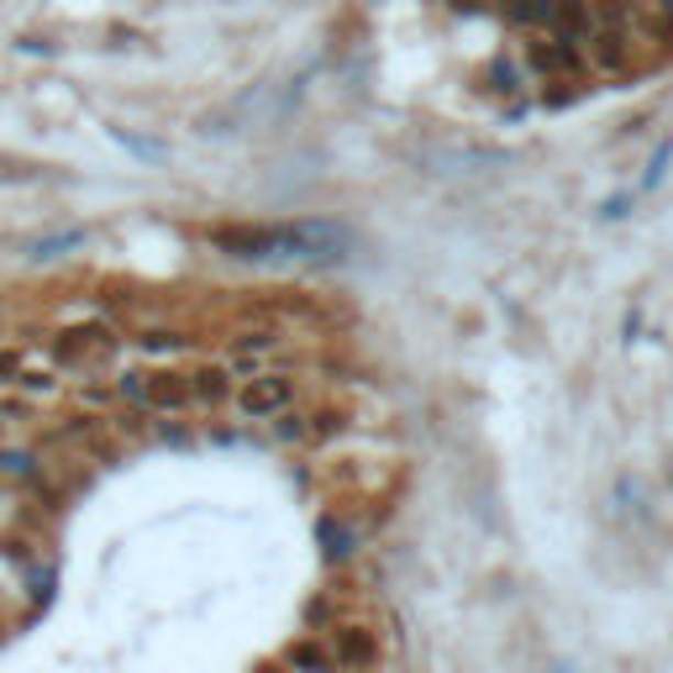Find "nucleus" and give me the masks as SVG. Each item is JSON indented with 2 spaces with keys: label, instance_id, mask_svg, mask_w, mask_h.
Returning a JSON list of instances; mask_svg holds the SVG:
<instances>
[{
  "label": "nucleus",
  "instance_id": "1",
  "mask_svg": "<svg viewBox=\"0 0 673 673\" xmlns=\"http://www.w3.org/2000/svg\"><path fill=\"white\" fill-rule=\"evenodd\" d=\"M121 400H132L137 410H158V416H174V410L190 406V379L174 374V368H132L117 379Z\"/></svg>",
  "mask_w": 673,
  "mask_h": 673
},
{
  "label": "nucleus",
  "instance_id": "13",
  "mask_svg": "<svg viewBox=\"0 0 673 673\" xmlns=\"http://www.w3.org/2000/svg\"><path fill=\"white\" fill-rule=\"evenodd\" d=\"M321 537H327V558H347V531L336 527L332 516L321 521Z\"/></svg>",
  "mask_w": 673,
  "mask_h": 673
},
{
  "label": "nucleus",
  "instance_id": "8",
  "mask_svg": "<svg viewBox=\"0 0 673 673\" xmlns=\"http://www.w3.org/2000/svg\"><path fill=\"white\" fill-rule=\"evenodd\" d=\"M285 669L289 673H332V648L327 642H316V637H306V642H295V648L285 652Z\"/></svg>",
  "mask_w": 673,
  "mask_h": 673
},
{
  "label": "nucleus",
  "instance_id": "7",
  "mask_svg": "<svg viewBox=\"0 0 673 673\" xmlns=\"http://www.w3.org/2000/svg\"><path fill=\"white\" fill-rule=\"evenodd\" d=\"M190 400H200V406H221V400H232V368H227V363H206V368H195L190 374Z\"/></svg>",
  "mask_w": 673,
  "mask_h": 673
},
{
  "label": "nucleus",
  "instance_id": "11",
  "mask_svg": "<svg viewBox=\"0 0 673 673\" xmlns=\"http://www.w3.org/2000/svg\"><path fill=\"white\" fill-rule=\"evenodd\" d=\"M137 347H143V353H185L190 336L168 332V327H143V332H137Z\"/></svg>",
  "mask_w": 673,
  "mask_h": 673
},
{
  "label": "nucleus",
  "instance_id": "12",
  "mask_svg": "<svg viewBox=\"0 0 673 673\" xmlns=\"http://www.w3.org/2000/svg\"><path fill=\"white\" fill-rule=\"evenodd\" d=\"M16 389H22V395H37V400H48L53 389H58V379H53V374H16Z\"/></svg>",
  "mask_w": 673,
  "mask_h": 673
},
{
  "label": "nucleus",
  "instance_id": "18",
  "mask_svg": "<svg viewBox=\"0 0 673 673\" xmlns=\"http://www.w3.org/2000/svg\"><path fill=\"white\" fill-rule=\"evenodd\" d=\"M558 673H563V669H558Z\"/></svg>",
  "mask_w": 673,
  "mask_h": 673
},
{
  "label": "nucleus",
  "instance_id": "16",
  "mask_svg": "<svg viewBox=\"0 0 673 673\" xmlns=\"http://www.w3.org/2000/svg\"><path fill=\"white\" fill-rule=\"evenodd\" d=\"M274 342H279V332H247L238 347L242 353H264V347H274Z\"/></svg>",
  "mask_w": 673,
  "mask_h": 673
},
{
  "label": "nucleus",
  "instance_id": "17",
  "mask_svg": "<svg viewBox=\"0 0 673 673\" xmlns=\"http://www.w3.org/2000/svg\"><path fill=\"white\" fill-rule=\"evenodd\" d=\"M669 158H673V143H663V147H658V158H652V168H648V179H642L648 190L658 185V179H663V164H669Z\"/></svg>",
  "mask_w": 673,
  "mask_h": 673
},
{
  "label": "nucleus",
  "instance_id": "14",
  "mask_svg": "<svg viewBox=\"0 0 673 673\" xmlns=\"http://www.w3.org/2000/svg\"><path fill=\"white\" fill-rule=\"evenodd\" d=\"M26 368V358L16 347H0V385H16V374Z\"/></svg>",
  "mask_w": 673,
  "mask_h": 673
},
{
  "label": "nucleus",
  "instance_id": "9",
  "mask_svg": "<svg viewBox=\"0 0 673 673\" xmlns=\"http://www.w3.org/2000/svg\"><path fill=\"white\" fill-rule=\"evenodd\" d=\"M558 5H563V0H510L505 11H510V22H527L542 32V26L558 22Z\"/></svg>",
  "mask_w": 673,
  "mask_h": 673
},
{
  "label": "nucleus",
  "instance_id": "5",
  "mask_svg": "<svg viewBox=\"0 0 673 673\" xmlns=\"http://www.w3.org/2000/svg\"><path fill=\"white\" fill-rule=\"evenodd\" d=\"M332 663H347V669H374V658H379V642H374V631L368 626H353L342 621L332 626Z\"/></svg>",
  "mask_w": 673,
  "mask_h": 673
},
{
  "label": "nucleus",
  "instance_id": "10",
  "mask_svg": "<svg viewBox=\"0 0 673 673\" xmlns=\"http://www.w3.org/2000/svg\"><path fill=\"white\" fill-rule=\"evenodd\" d=\"M79 242H85V232H53L43 242H26V258L32 264H48V258H64L69 247H79Z\"/></svg>",
  "mask_w": 673,
  "mask_h": 673
},
{
  "label": "nucleus",
  "instance_id": "4",
  "mask_svg": "<svg viewBox=\"0 0 673 673\" xmlns=\"http://www.w3.org/2000/svg\"><path fill=\"white\" fill-rule=\"evenodd\" d=\"M111 332L106 327H69V332L53 336V358L64 363V368H90V363L111 358Z\"/></svg>",
  "mask_w": 673,
  "mask_h": 673
},
{
  "label": "nucleus",
  "instance_id": "6",
  "mask_svg": "<svg viewBox=\"0 0 673 673\" xmlns=\"http://www.w3.org/2000/svg\"><path fill=\"white\" fill-rule=\"evenodd\" d=\"M527 64L537 74H574L578 69V48H569L563 37H531V43H527Z\"/></svg>",
  "mask_w": 673,
  "mask_h": 673
},
{
  "label": "nucleus",
  "instance_id": "3",
  "mask_svg": "<svg viewBox=\"0 0 673 673\" xmlns=\"http://www.w3.org/2000/svg\"><path fill=\"white\" fill-rule=\"evenodd\" d=\"M232 406H238L247 421H274V416H285V410L295 406V379H289V374H274V368L247 374V379L232 389Z\"/></svg>",
  "mask_w": 673,
  "mask_h": 673
},
{
  "label": "nucleus",
  "instance_id": "15",
  "mask_svg": "<svg viewBox=\"0 0 673 673\" xmlns=\"http://www.w3.org/2000/svg\"><path fill=\"white\" fill-rule=\"evenodd\" d=\"M0 474H5V479H16V474H32V457H26V453H0Z\"/></svg>",
  "mask_w": 673,
  "mask_h": 673
},
{
  "label": "nucleus",
  "instance_id": "2",
  "mask_svg": "<svg viewBox=\"0 0 673 673\" xmlns=\"http://www.w3.org/2000/svg\"><path fill=\"white\" fill-rule=\"evenodd\" d=\"M211 242L221 253H232V258H300L295 221L289 227H217Z\"/></svg>",
  "mask_w": 673,
  "mask_h": 673
}]
</instances>
